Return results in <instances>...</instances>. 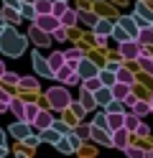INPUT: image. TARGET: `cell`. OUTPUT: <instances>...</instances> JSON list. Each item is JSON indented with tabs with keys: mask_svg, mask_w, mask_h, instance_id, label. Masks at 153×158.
I'll return each instance as SVG.
<instances>
[{
	"mask_svg": "<svg viewBox=\"0 0 153 158\" xmlns=\"http://www.w3.org/2000/svg\"><path fill=\"white\" fill-rule=\"evenodd\" d=\"M26 41H28V38L20 36V33L15 31V26H10V23L3 26V31H0V51H3L5 56H13V59L23 56Z\"/></svg>",
	"mask_w": 153,
	"mask_h": 158,
	"instance_id": "1",
	"label": "cell"
},
{
	"mask_svg": "<svg viewBox=\"0 0 153 158\" xmlns=\"http://www.w3.org/2000/svg\"><path fill=\"white\" fill-rule=\"evenodd\" d=\"M46 100H49V105L54 107V110H66L71 105V94H69L66 87H51L46 92Z\"/></svg>",
	"mask_w": 153,
	"mask_h": 158,
	"instance_id": "2",
	"label": "cell"
},
{
	"mask_svg": "<svg viewBox=\"0 0 153 158\" xmlns=\"http://www.w3.org/2000/svg\"><path fill=\"white\" fill-rule=\"evenodd\" d=\"M117 48H120V56L128 59V61H135L138 54H140V44L135 41V38H125V41H120Z\"/></svg>",
	"mask_w": 153,
	"mask_h": 158,
	"instance_id": "3",
	"label": "cell"
},
{
	"mask_svg": "<svg viewBox=\"0 0 153 158\" xmlns=\"http://www.w3.org/2000/svg\"><path fill=\"white\" fill-rule=\"evenodd\" d=\"M33 23L41 28V31H46V33H51L56 26H61V21H59L56 15H51V13H38V15L33 18Z\"/></svg>",
	"mask_w": 153,
	"mask_h": 158,
	"instance_id": "4",
	"label": "cell"
},
{
	"mask_svg": "<svg viewBox=\"0 0 153 158\" xmlns=\"http://www.w3.org/2000/svg\"><path fill=\"white\" fill-rule=\"evenodd\" d=\"M49 36H51V33L41 31V28H38L36 23H31V28H28V36H26V38H28V41H33L38 48H44V46H49V44H51V41H49Z\"/></svg>",
	"mask_w": 153,
	"mask_h": 158,
	"instance_id": "5",
	"label": "cell"
},
{
	"mask_svg": "<svg viewBox=\"0 0 153 158\" xmlns=\"http://www.w3.org/2000/svg\"><path fill=\"white\" fill-rule=\"evenodd\" d=\"M110 138H112V148H125L130 143V130L128 127H115V130H110Z\"/></svg>",
	"mask_w": 153,
	"mask_h": 158,
	"instance_id": "6",
	"label": "cell"
},
{
	"mask_svg": "<svg viewBox=\"0 0 153 158\" xmlns=\"http://www.w3.org/2000/svg\"><path fill=\"white\" fill-rule=\"evenodd\" d=\"M89 138H92L97 145H112L110 130H105V127H97V125H92V123H89Z\"/></svg>",
	"mask_w": 153,
	"mask_h": 158,
	"instance_id": "7",
	"label": "cell"
},
{
	"mask_svg": "<svg viewBox=\"0 0 153 158\" xmlns=\"http://www.w3.org/2000/svg\"><path fill=\"white\" fill-rule=\"evenodd\" d=\"M31 64H33V69H36V74H41V77H54V72H51V66H49V61L44 56H41L38 51H33V56H31Z\"/></svg>",
	"mask_w": 153,
	"mask_h": 158,
	"instance_id": "8",
	"label": "cell"
},
{
	"mask_svg": "<svg viewBox=\"0 0 153 158\" xmlns=\"http://www.w3.org/2000/svg\"><path fill=\"white\" fill-rule=\"evenodd\" d=\"M97 72H100V66H95V64L89 61V59H84V56H82L79 61H77V74H79L82 79H87V77H95Z\"/></svg>",
	"mask_w": 153,
	"mask_h": 158,
	"instance_id": "9",
	"label": "cell"
},
{
	"mask_svg": "<svg viewBox=\"0 0 153 158\" xmlns=\"http://www.w3.org/2000/svg\"><path fill=\"white\" fill-rule=\"evenodd\" d=\"M31 130H33V125H31L28 120H18L15 125H10V127H8V133L13 135V138H18V140H23V138H26Z\"/></svg>",
	"mask_w": 153,
	"mask_h": 158,
	"instance_id": "10",
	"label": "cell"
},
{
	"mask_svg": "<svg viewBox=\"0 0 153 158\" xmlns=\"http://www.w3.org/2000/svg\"><path fill=\"white\" fill-rule=\"evenodd\" d=\"M51 123H54V115H51L49 110H38V112H36V117H33V123H31V125H33L36 130H44V127H49Z\"/></svg>",
	"mask_w": 153,
	"mask_h": 158,
	"instance_id": "11",
	"label": "cell"
},
{
	"mask_svg": "<svg viewBox=\"0 0 153 158\" xmlns=\"http://www.w3.org/2000/svg\"><path fill=\"white\" fill-rule=\"evenodd\" d=\"M110 89H112V97H115V100H125V97L133 92V84H125V82H112L110 84Z\"/></svg>",
	"mask_w": 153,
	"mask_h": 158,
	"instance_id": "12",
	"label": "cell"
},
{
	"mask_svg": "<svg viewBox=\"0 0 153 158\" xmlns=\"http://www.w3.org/2000/svg\"><path fill=\"white\" fill-rule=\"evenodd\" d=\"M135 41L140 46H153V26H146V28H138V36Z\"/></svg>",
	"mask_w": 153,
	"mask_h": 158,
	"instance_id": "13",
	"label": "cell"
},
{
	"mask_svg": "<svg viewBox=\"0 0 153 158\" xmlns=\"http://www.w3.org/2000/svg\"><path fill=\"white\" fill-rule=\"evenodd\" d=\"M8 110L15 115V120H23V117H26V102H23V100H15V97H13V100L8 102Z\"/></svg>",
	"mask_w": 153,
	"mask_h": 158,
	"instance_id": "14",
	"label": "cell"
},
{
	"mask_svg": "<svg viewBox=\"0 0 153 158\" xmlns=\"http://www.w3.org/2000/svg\"><path fill=\"white\" fill-rule=\"evenodd\" d=\"M110 100H112V89H110V87H105V84H102L100 89H95V102H97L100 107H105Z\"/></svg>",
	"mask_w": 153,
	"mask_h": 158,
	"instance_id": "15",
	"label": "cell"
},
{
	"mask_svg": "<svg viewBox=\"0 0 153 158\" xmlns=\"http://www.w3.org/2000/svg\"><path fill=\"white\" fill-rule=\"evenodd\" d=\"M117 23H120V26L128 31V36H130V38H135V36H138V23L133 21V15H122Z\"/></svg>",
	"mask_w": 153,
	"mask_h": 158,
	"instance_id": "16",
	"label": "cell"
},
{
	"mask_svg": "<svg viewBox=\"0 0 153 158\" xmlns=\"http://www.w3.org/2000/svg\"><path fill=\"white\" fill-rule=\"evenodd\" d=\"M3 18H5V23H20V10L18 8H13V5H5L3 8Z\"/></svg>",
	"mask_w": 153,
	"mask_h": 158,
	"instance_id": "17",
	"label": "cell"
},
{
	"mask_svg": "<svg viewBox=\"0 0 153 158\" xmlns=\"http://www.w3.org/2000/svg\"><path fill=\"white\" fill-rule=\"evenodd\" d=\"M122 123H125V115L122 112H107V130L122 127Z\"/></svg>",
	"mask_w": 153,
	"mask_h": 158,
	"instance_id": "18",
	"label": "cell"
},
{
	"mask_svg": "<svg viewBox=\"0 0 153 158\" xmlns=\"http://www.w3.org/2000/svg\"><path fill=\"white\" fill-rule=\"evenodd\" d=\"M130 110H133V112H135L138 117H146V115L151 112V105H148L146 100H138V97H135V102H133V105H130Z\"/></svg>",
	"mask_w": 153,
	"mask_h": 158,
	"instance_id": "19",
	"label": "cell"
},
{
	"mask_svg": "<svg viewBox=\"0 0 153 158\" xmlns=\"http://www.w3.org/2000/svg\"><path fill=\"white\" fill-rule=\"evenodd\" d=\"M115 79H117V82H125V84H133V82H135V74H133L130 69H125V66H117Z\"/></svg>",
	"mask_w": 153,
	"mask_h": 158,
	"instance_id": "20",
	"label": "cell"
},
{
	"mask_svg": "<svg viewBox=\"0 0 153 158\" xmlns=\"http://www.w3.org/2000/svg\"><path fill=\"white\" fill-rule=\"evenodd\" d=\"M46 61H49V66H51V72H56V69L66 61V59H64V51H54V54L46 59Z\"/></svg>",
	"mask_w": 153,
	"mask_h": 158,
	"instance_id": "21",
	"label": "cell"
},
{
	"mask_svg": "<svg viewBox=\"0 0 153 158\" xmlns=\"http://www.w3.org/2000/svg\"><path fill=\"white\" fill-rule=\"evenodd\" d=\"M82 105H84V110H95L97 102H95V92H89V89H82Z\"/></svg>",
	"mask_w": 153,
	"mask_h": 158,
	"instance_id": "22",
	"label": "cell"
},
{
	"mask_svg": "<svg viewBox=\"0 0 153 158\" xmlns=\"http://www.w3.org/2000/svg\"><path fill=\"white\" fill-rule=\"evenodd\" d=\"M18 87H23V89H38V77H20Z\"/></svg>",
	"mask_w": 153,
	"mask_h": 158,
	"instance_id": "23",
	"label": "cell"
},
{
	"mask_svg": "<svg viewBox=\"0 0 153 158\" xmlns=\"http://www.w3.org/2000/svg\"><path fill=\"white\" fill-rule=\"evenodd\" d=\"M97 77H100V82L105 84V87H110L112 82H115V72H112V69H100Z\"/></svg>",
	"mask_w": 153,
	"mask_h": 158,
	"instance_id": "24",
	"label": "cell"
},
{
	"mask_svg": "<svg viewBox=\"0 0 153 158\" xmlns=\"http://www.w3.org/2000/svg\"><path fill=\"white\" fill-rule=\"evenodd\" d=\"M59 21H61V26H74L77 23V10H71V8H66V10H64V15H61L59 18Z\"/></svg>",
	"mask_w": 153,
	"mask_h": 158,
	"instance_id": "25",
	"label": "cell"
},
{
	"mask_svg": "<svg viewBox=\"0 0 153 158\" xmlns=\"http://www.w3.org/2000/svg\"><path fill=\"white\" fill-rule=\"evenodd\" d=\"M20 18H31V21H33L36 18V8H33V3H20Z\"/></svg>",
	"mask_w": 153,
	"mask_h": 158,
	"instance_id": "26",
	"label": "cell"
},
{
	"mask_svg": "<svg viewBox=\"0 0 153 158\" xmlns=\"http://www.w3.org/2000/svg\"><path fill=\"white\" fill-rule=\"evenodd\" d=\"M138 125H140V117H138L135 112H133V115H125V123H122V127H128L130 133H135Z\"/></svg>",
	"mask_w": 153,
	"mask_h": 158,
	"instance_id": "27",
	"label": "cell"
},
{
	"mask_svg": "<svg viewBox=\"0 0 153 158\" xmlns=\"http://www.w3.org/2000/svg\"><path fill=\"white\" fill-rule=\"evenodd\" d=\"M82 56H84V51H82L79 46H74V48H66V51H64V59H66V61H79Z\"/></svg>",
	"mask_w": 153,
	"mask_h": 158,
	"instance_id": "28",
	"label": "cell"
},
{
	"mask_svg": "<svg viewBox=\"0 0 153 158\" xmlns=\"http://www.w3.org/2000/svg\"><path fill=\"white\" fill-rule=\"evenodd\" d=\"M95 31H97V33H102V36H110L112 23H110V21H97V23H95Z\"/></svg>",
	"mask_w": 153,
	"mask_h": 158,
	"instance_id": "29",
	"label": "cell"
},
{
	"mask_svg": "<svg viewBox=\"0 0 153 158\" xmlns=\"http://www.w3.org/2000/svg\"><path fill=\"white\" fill-rule=\"evenodd\" d=\"M105 112H122V100H115V97H112L105 105Z\"/></svg>",
	"mask_w": 153,
	"mask_h": 158,
	"instance_id": "30",
	"label": "cell"
},
{
	"mask_svg": "<svg viewBox=\"0 0 153 158\" xmlns=\"http://www.w3.org/2000/svg\"><path fill=\"white\" fill-rule=\"evenodd\" d=\"M122 151H125V156H130V158H140V156H148L146 151H140V148H133L130 143H128L125 148H122Z\"/></svg>",
	"mask_w": 153,
	"mask_h": 158,
	"instance_id": "31",
	"label": "cell"
},
{
	"mask_svg": "<svg viewBox=\"0 0 153 158\" xmlns=\"http://www.w3.org/2000/svg\"><path fill=\"white\" fill-rule=\"evenodd\" d=\"M51 36H54V41H66V26H56Z\"/></svg>",
	"mask_w": 153,
	"mask_h": 158,
	"instance_id": "32",
	"label": "cell"
},
{
	"mask_svg": "<svg viewBox=\"0 0 153 158\" xmlns=\"http://www.w3.org/2000/svg\"><path fill=\"white\" fill-rule=\"evenodd\" d=\"M41 110V107H36V105H31V102H26V117L23 120H28V123H33V117H36V112Z\"/></svg>",
	"mask_w": 153,
	"mask_h": 158,
	"instance_id": "33",
	"label": "cell"
},
{
	"mask_svg": "<svg viewBox=\"0 0 153 158\" xmlns=\"http://www.w3.org/2000/svg\"><path fill=\"white\" fill-rule=\"evenodd\" d=\"M138 59H140V64H143V72L153 77V59L151 56H138Z\"/></svg>",
	"mask_w": 153,
	"mask_h": 158,
	"instance_id": "34",
	"label": "cell"
},
{
	"mask_svg": "<svg viewBox=\"0 0 153 158\" xmlns=\"http://www.w3.org/2000/svg\"><path fill=\"white\" fill-rule=\"evenodd\" d=\"M92 125L105 127V130H107V112H97V115H95V120H92Z\"/></svg>",
	"mask_w": 153,
	"mask_h": 158,
	"instance_id": "35",
	"label": "cell"
},
{
	"mask_svg": "<svg viewBox=\"0 0 153 158\" xmlns=\"http://www.w3.org/2000/svg\"><path fill=\"white\" fill-rule=\"evenodd\" d=\"M0 79H3V82H8V84H18V79H20V77H18V74H13V72H8V69H5Z\"/></svg>",
	"mask_w": 153,
	"mask_h": 158,
	"instance_id": "36",
	"label": "cell"
},
{
	"mask_svg": "<svg viewBox=\"0 0 153 158\" xmlns=\"http://www.w3.org/2000/svg\"><path fill=\"white\" fill-rule=\"evenodd\" d=\"M77 21H84V23H89V26H95L97 18L92 15V13H77Z\"/></svg>",
	"mask_w": 153,
	"mask_h": 158,
	"instance_id": "37",
	"label": "cell"
},
{
	"mask_svg": "<svg viewBox=\"0 0 153 158\" xmlns=\"http://www.w3.org/2000/svg\"><path fill=\"white\" fill-rule=\"evenodd\" d=\"M64 84H74V87H82V77L77 74V69H74V72H71L69 74V79H66V82Z\"/></svg>",
	"mask_w": 153,
	"mask_h": 158,
	"instance_id": "38",
	"label": "cell"
},
{
	"mask_svg": "<svg viewBox=\"0 0 153 158\" xmlns=\"http://www.w3.org/2000/svg\"><path fill=\"white\" fill-rule=\"evenodd\" d=\"M51 125H54V127H56V130H59L61 135H69V133H71V130H69V125H66V123H61V120H54Z\"/></svg>",
	"mask_w": 153,
	"mask_h": 158,
	"instance_id": "39",
	"label": "cell"
},
{
	"mask_svg": "<svg viewBox=\"0 0 153 158\" xmlns=\"http://www.w3.org/2000/svg\"><path fill=\"white\" fill-rule=\"evenodd\" d=\"M77 135L82 138V140H84V138H89V125H87V123H82V125L77 127Z\"/></svg>",
	"mask_w": 153,
	"mask_h": 158,
	"instance_id": "40",
	"label": "cell"
},
{
	"mask_svg": "<svg viewBox=\"0 0 153 158\" xmlns=\"http://www.w3.org/2000/svg\"><path fill=\"white\" fill-rule=\"evenodd\" d=\"M23 143H26V145H38V143H41V138H38V135H26V138H23Z\"/></svg>",
	"mask_w": 153,
	"mask_h": 158,
	"instance_id": "41",
	"label": "cell"
},
{
	"mask_svg": "<svg viewBox=\"0 0 153 158\" xmlns=\"http://www.w3.org/2000/svg\"><path fill=\"white\" fill-rule=\"evenodd\" d=\"M84 112H87V110H84V105H82V102L74 105V115H77V117H84Z\"/></svg>",
	"mask_w": 153,
	"mask_h": 158,
	"instance_id": "42",
	"label": "cell"
},
{
	"mask_svg": "<svg viewBox=\"0 0 153 158\" xmlns=\"http://www.w3.org/2000/svg\"><path fill=\"white\" fill-rule=\"evenodd\" d=\"M135 133H138V135H148V125H143V123H140V125L135 127Z\"/></svg>",
	"mask_w": 153,
	"mask_h": 158,
	"instance_id": "43",
	"label": "cell"
},
{
	"mask_svg": "<svg viewBox=\"0 0 153 158\" xmlns=\"http://www.w3.org/2000/svg\"><path fill=\"white\" fill-rule=\"evenodd\" d=\"M0 100H3V102H10V100H13V94H8L5 89H0Z\"/></svg>",
	"mask_w": 153,
	"mask_h": 158,
	"instance_id": "44",
	"label": "cell"
},
{
	"mask_svg": "<svg viewBox=\"0 0 153 158\" xmlns=\"http://www.w3.org/2000/svg\"><path fill=\"white\" fill-rule=\"evenodd\" d=\"M105 38H107V36H102V33H97V38H95V44H97V46H105Z\"/></svg>",
	"mask_w": 153,
	"mask_h": 158,
	"instance_id": "45",
	"label": "cell"
},
{
	"mask_svg": "<svg viewBox=\"0 0 153 158\" xmlns=\"http://www.w3.org/2000/svg\"><path fill=\"white\" fill-rule=\"evenodd\" d=\"M5 5H13V8H20V0H5Z\"/></svg>",
	"mask_w": 153,
	"mask_h": 158,
	"instance_id": "46",
	"label": "cell"
},
{
	"mask_svg": "<svg viewBox=\"0 0 153 158\" xmlns=\"http://www.w3.org/2000/svg\"><path fill=\"white\" fill-rule=\"evenodd\" d=\"M117 66H120V61H110L107 64V69H112V72H117Z\"/></svg>",
	"mask_w": 153,
	"mask_h": 158,
	"instance_id": "47",
	"label": "cell"
},
{
	"mask_svg": "<svg viewBox=\"0 0 153 158\" xmlns=\"http://www.w3.org/2000/svg\"><path fill=\"white\" fill-rule=\"evenodd\" d=\"M3 112H8V102H3V100H0V115H3Z\"/></svg>",
	"mask_w": 153,
	"mask_h": 158,
	"instance_id": "48",
	"label": "cell"
},
{
	"mask_svg": "<svg viewBox=\"0 0 153 158\" xmlns=\"http://www.w3.org/2000/svg\"><path fill=\"white\" fill-rule=\"evenodd\" d=\"M3 156H8V148H5L3 143H0V158H3Z\"/></svg>",
	"mask_w": 153,
	"mask_h": 158,
	"instance_id": "49",
	"label": "cell"
},
{
	"mask_svg": "<svg viewBox=\"0 0 153 158\" xmlns=\"http://www.w3.org/2000/svg\"><path fill=\"white\" fill-rule=\"evenodd\" d=\"M0 143L5 145V130H0Z\"/></svg>",
	"mask_w": 153,
	"mask_h": 158,
	"instance_id": "50",
	"label": "cell"
},
{
	"mask_svg": "<svg viewBox=\"0 0 153 158\" xmlns=\"http://www.w3.org/2000/svg\"><path fill=\"white\" fill-rule=\"evenodd\" d=\"M3 72H5V64H3V61H0V77H3Z\"/></svg>",
	"mask_w": 153,
	"mask_h": 158,
	"instance_id": "51",
	"label": "cell"
},
{
	"mask_svg": "<svg viewBox=\"0 0 153 158\" xmlns=\"http://www.w3.org/2000/svg\"><path fill=\"white\" fill-rule=\"evenodd\" d=\"M148 105H151V112H153V97H151V102H148Z\"/></svg>",
	"mask_w": 153,
	"mask_h": 158,
	"instance_id": "52",
	"label": "cell"
},
{
	"mask_svg": "<svg viewBox=\"0 0 153 158\" xmlns=\"http://www.w3.org/2000/svg\"><path fill=\"white\" fill-rule=\"evenodd\" d=\"M148 156H153V151H151V153H148Z\"/></svg>",
	"mask_w": 153,
	"mask_h": 158,
	"instance_id": "53",
	"label": "cell"
},
{
	"mask_svg": "<svg viewBox=\"0 0 153 158\" xmlns=\"http://www.w3.org/2000/svg\"><path fill=\"white\" fill-rule=\"evenodd\" d=\"M151 26H153V21H151Z\"/></svg>",
	"mask_w": 153,
	"mask_h": 158,
	"instance_id": "54",
	"label": "cell"
}]
</instances>
